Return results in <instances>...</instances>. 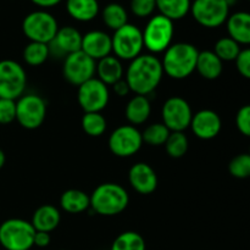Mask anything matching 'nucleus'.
<instances>
[{"mask_svg":"<svg viewBox=\"0 0 250 250\" xmlns=\"http://www.w3.org/2000/svg\"><path fill=\"white\" fill-rule=\"evenodd\" d=\"M164 77L160 59L153 54H141L129 61L125 72V81L134 95L148 97L160 84Z\"/></svg>","mask_w":250,"mask_h":250,"instance_id":"nucleus-1","label":"nucleus"},{"mask_svg":"<svg viewBox=\"0 0 250 250\" xmlns=\"http://www.w3.org/2000/svg\"><path fill=\"white\" fill-rule=\"evenodd\" d=\"M199 50L190 43H172L165 51L161 60L165 75L173 80H185L195 71Z\"/></svg>","mask_w":250,"mask_h":250,"instance_id":"nucleus-2","label":"nucleus"},{"mask_svg":"<svg viewBox=\"0 0 250 250\" xmlns=\"http://www.w3.org/2000/svg\"><path fill=\"white\" fill-rule=\"evenodd\" d=\"M89 197L90 209L100 216H116L129 204L128 193L119 183H102Z\"/></svg>","mask_w":250,"mask_h":250,"instance_id":"nucleus-3","label":"nucleus"},{"mask_svg":"<svg viewBox=\"0 0 250 250\" xmlns=\"http://www.w3.org/2000/svg\"><path fill=\"white\" fill-rule=\"evenodd\" d=\"M33 229L23 219L5 220L0 225V246L5 250H31L34 247Z\"/></svg>","mask_w":250,"mask_h":250,"instance_id":"nucleus-4","label":"nucleus"},{"mask_svg":"<svg viewBox=\"0 0 250 250\" xmlns=\"http://www.w3.org/2000/svg\"><path fill=\"white\" fill-rule=\"evenodd\" d=\"M143 32L144 48L150 51V54L164 53L172 44L175 34L173 21L168 20L163 15H153L146 22Z\"/></svg>","mask_w":250,"mask_h":250,"instance_id":"nucleus-5","label":"nucleus"},{"mask_svg":"<svg viewBox=\"0 0 250 250\" xmlns=\"http://www.w3.org/2000/svg\"><path fill=\"white\" fill-rule=\"evenodd\" d=\"M58 31V20L45 10L29 12L22 21V32L29 42L50 44Z\"/></svg>","mask_w":250,"mask_h":250,"instance_id":"nucleus-6","label":"nucleus"},{"mask_svg":"<svg viewBox=\"0 0 250 250\" xmlns=\"http://www.w3.org/2000/svg\"><path fill=\"white\" fill-rule=\"evenodd\" d=\"M112 53L121 61H132L144 48L143 32L136 24L127 23L111 36Z\"/></svg>","mask_w":250,"mask_h":250,"instance_id":"nucleus-7","label":"nucleus"},{"mask_svg":"<svg viewBox=\"0 0 250 250\" xmlns=\"http://www.w3.org/2000/svg\"><path fill=\"white\" fill-rule=\"evenodd\" d=\"M27 87V73L15 60L0 61V98L17 100Z\"/></svg>","mask_w":250,"mask_h":250,"instance_id":"nucleus-8","label":"nucleus"},{"mask_svg":"<svg viewBox=\"0 0 250 250\" xmlns=\"http://www.w3.org/2000/svg\"><path fill=\"white\" fill-rule=\"evenodd\" d=\"M231 5L226 0H194L190 14L197 23L205 28H217L226 23Z\"/></svg>","mask_w":250,"mask_h":250,"instance_id":"nucleus-9","label":"nucleus"},{"mask_svg":"<svg viewBox=\"0 0 250 250\" xmlns=\"http://www.w3.org/2000/svg\"><path fill=\"white\" fill-rule=\"evenodd\" d=\"M46 117V103L37 94H23L16 102V121L24 129H37Z\"/></svg>","mask_w":250,"mask_h":250,"instance_id":"nucleus-10","label":"nucleus"},{"mask_svg":"<svg viewBox=\"0 0 250 250\" xmlns=\"http://www.w3.org/2000/svg\"><path fill=\"white\" fill-rule=\"evenodd\" d=\"M109 149L117 158H131L143 146L142 132L132 125L117 127L109 137Z\"/></svg>","mask_w":250,"mask_h":250,"instance_id":"nucleus-11","label":"nucleus"},{"mask_svg":"<svg viewBox=\"0 0 250 250\" xmlns=\"http://www.w3.org/2000/svg\"><path fill=\"white\" fill-rule=\"evenodd\" d=\"M110 100V90L106 84L93 77L78 87L77 102L84 112H102Z\"/></svg>","mask_w":250,"mask_h":250,"instance_id":"nucleus-12","label":"nucleus"},{"mask_svg":"<svg viewBox=\"0 0 250 250\" xmlns=\"http://www.w3.org/2000/svg\"><path fill=\"white\" fill-rule=\"evenodd\" d=\"M97 61L83 53L82 50L70 54L63 60L62 75L70 84L80 87L90 78L95 77Z\"/></svg>","mask_w":250,"mask_h":250,"instance_id":"nucleus-13","label":"nucleus"},{"mask_svg":"<svg viewBox=\"0 0 250 250\" xmlns=\"http://www.w3.org/2000/svg\"><path fill=\"white\" fill-rule=\"evenodd\" d=\"M161 117L163 124L171 132H185L190 126L193 111L187 100L181 97H171L164 103Z\"/></svg>","mask_w":250,"mask_h":250,"instance_id":"nucleus-14","label":"nucleus"},{"mask_svg":"<svg viewBox=\"0 0 250 250\" xmlns=\"http://www.w3.org/2000/svg\"><path fill=\"white\" fill-rule=\"evenodd\" d=\"M189 127L197 138L210 141L219 136L222 128V121L219 114L214 110L204 109L193 114Z\"/></svg>","mask_w":250,"mask_h":250,"instance_id":"nucleus-15","label":"nucleus"},{"mask_svg":"<svg viewBox=\"0 0 250 250\" xmlns=\"http://www.w3.org/2000/svg\"><path fill=\"white\" fill-rule=\"evenodd\" d=\"M128 182L137 193L143 195L155 192L159 185L155 170L146 163H137L129 168Z\"/></svg>","mask_w":250,"mask_h":250,"instance_id":"nucleus-16","label":"nucleus"},{"mask_svg":"<svg viewBox=\"0 0 250 250\" xmlns=\"http://www.w3.org/2000/svg\"><path fill=\"white\" fill-rule=\"evenodd\" d=\"M81 50L94 61L102 60V59L111 55V36H109L106 32L99 31V29L87 32L84 36H82Z\"/></svg>","mask_w":250,"mask_h":250,"instance_id":"nucleus-17","label":"nucleus"},{"mask_svg":"<svg viewBox=\"0 0 250 250\" xmlns=\"http://www.w3.org/2000/svg\"><path fill=\"white\" fill-rule=\"evenodd\" d=\"M82 46V34L72 26L59 27L55 38L49 44L50 53L56 51L60 55H70L81 50Z\"/></svg>","mask_w":250,"mask_h":250,"instance_id":"nucleus-18","label":"nucleus"},{"mask_svg":"<svg viewBox=\"0 0 250 250\" xmlns=\"http://www.w3.org/2000/svg\"><path fill=\"white\" fill-rule=\"evenodd\" d=\"M226 27L229 38L239 45H250V12H233L227 19Z\"/></svg>","mask_w":250,"mask_h":250,"instance_id":"nucleus-19","label":"nucleus"},{"mask_svg":"<svg viewBox=\"0 0 250 250\" xmlns=\"http://www.w3.org/2000/svg\"><path fill=\"white\" fill-rule=\"evenodd\" d=\"M95 73L98 76V80L102 81L107 87L114 85L115 83L125 78V68L122 61L114 55H109L97 61Z\"/></svg>","mask_w":250,"mask_h":250,"instance_id":"nucleus-20","label":"nucleus"},{"mask_svg":"<svg viewBox=\"0 0 250 250\" xmlns=\"http://www.w3.org/2000/svg\"><path fill=\"white\" fill-rule=\"evenodd\" d=\"M61 214L56 207L51 204H44L39 207L32 216V226L39 232H53L60 225Z\"/></svg>","mask_w":250,"mask_h":250,"instance_id":"nucleus-21","label":"nucleus"},{"mask_svg":"<svg viewBox=\"0 0 250 250\" xmlns=\"http://www.w3.org/2000/svg\"><path fill=\"white\" fill-rule=\"evenodd\" d=\"M151 114L150 100L148 97L144 95H134L127 103L125 115H126L127 121L132 126H139L148 121Z\"/></svg>","mask_w":250,"mask_h":250,"instance_id":"nucleus-22","label":"nucleus"},{"mask_svg":"<svg viewBox=\"0 0 250 250\" xmlns=\"http://www.w3.org/2000/svg\"><path fill=\"white\" fill-rule=\"evenodd\" d=\"M195 71L208 81H214L221 76L224 71V62L212 50L199 51Z\"/></svg>","mask_w":250,"mask_h":250,"instance_id":"nucleus-23","label":"nucleus"},{"mask_svg":"<svg viewBox=\"0 0 250 250\" xmlns=\"http://www.w3.org/2000/svg\"><path fill=\"white\" fill-rule=\"evenodd\" d=\"M66 11L78 22L93 21L99 15L98 0H66Z\"/></svg>","mask_w":250,"mask_h":250,"instance_id":"nucleus-24","label":"nucleus"},{"mask_svg":"<svg viewBox=\"0 0 250 250\" xmlns=\"http://www.w3.org/2000/svg\"><path fill=\"white\" fill-rule=\"evenodd\" d=\"M60 207L67 214H82L90 208V197L81 189H67L61 194Z\"/></svg>","mask_w":250,"mask_h":250,"instance_id":"nucleus-25","label":"nucleus"},{"mask_svg":"<svg viewBox=\"0 0 250 250\" xmlns=\"http://www.w3.org/2000/svg\"><path fill=\"white\" fill-rule=\"evenodd\" d=\"M190 0H156V10L159 14L171 21H178L190 12Z\"/></svg>","mask_w":250,"mask_h":250,"instance_id":"nucleus-26","label":"nucleus"},{"mask_svg":"<svg viewBox=\"0 0 250 250\" xmlns=\"http://www.w3.org/2000/svg\"><path fill=\"white\" fill-rule=\"evenodd\" d=\"M102 19L105 26L115 32L128 23V12L119 2H110L102 10Z\"/></svg>","mask_w":250,"mask_h":250,"instance_id":"nucleus-27","label":"nucleus"},{"mask_svg":"<svg viewBox=\"0 0 250 250\" xmlns=\"http://www.w3.org/2000/svg\"><path fill=\"white\" fill-rule=\"evenodd\" d=\"M23 60L29 66H41L48 60L50 56V49L49 44L37 43V42H29L23 49Z\"/></svg>","mask_w":250,"mask_h":250,"instance_id":"nucleus-28","label":"nucleus"},{"mask_svg":"<svg viewBox=\"0 0 250 250\" xmlns=\"http://www.w3.org/2000/svg\"><path fill=\"white\" fill-rule=\"evenodd\" d=\"M110 250H146V244L138 232L126 231L115 238Z\"/></svg>","mask_w":250,"mask_h":250,"instance_id":"nucleus-29","label":"nucleus"},{"mask_svg":"<svg viewBox=\"0 0 250 250\" xmlns=\"http://www.w3.org/2000/svg\"><path fill=\"white\" fill-rule=\"evenodd\" d=\"M81 126L88 136L100 137L106 131L107 122L102 112H84L81 120Z\"/></svg>","mask_w":250,"mask_h":250,"instance_id":"nucleus-30","label":"nucleus"},{"mask_svg":"<svg viewBox=\"0 0 250 250\" xmlns=\"http://www.w3.org/2000/svg\"><path fill=\"white\" fill-rule=\"evenodd\" d=\"M171 131L163 124V122H156L146 127L142 132V138L143 143L151 146H161L166 143Z\"/></svg>","mask_w":250,"mask_h":250,"instance_id":"nucleus-31","label":"nucleus"},{"mask_svg":"<svg viewBox=\"0 0 250 250\" xmlns=\"http://www.w3.org/2000/svg\"><path fill=\"white\" fill-rule=\"evenodd\" d=\"M164 146H165L166 153L170 158L180 159L183 158L187 153L189 141L185 132H171Z\"/></svg>","mask_w":250,"mask_h":250,"instance_id":"nucleus-32","label":"nucleus"},{"mask_svg":"<svg viewBox=\"0 0 250 250\" xmlns=\"http://www.w3.org/2000/svg\"><path fill=\"white\" fill-rule=\"evenodd\" d=\"M241 45L229 37H222L215 43L214 53L217 58L225 62V61H236L237 56L241 53Z\"/></svg>","mask_w":250,"mask_h":250,"instance_id":"nucleus-33","label":"nucleus"},{"mask_svg":"<svg viewBox=\"0 0 250 250\" xmlns=\"http://www.w3.org/2000/svg\"><path fill=\"white\" fill-rule=\"evenodd\" d=\"M229 172L232 177L244 180L250 177V154L242 153L234 156L229 164Z\"/></svg>","mask_w":250,"mask_h":250,"instance_id":"nucleus-34","label":"nucleus"},{"mask_svg":"<svg viewBox=\"0 0 250 250\" xmlns=\"http://www.w3.org/2000/svg\"><path fill=\"white\" fill-rule=\"evenodd\" d=\"M129 7L132 14L139 19L151 17L156 10V0H131Z\"/></svg>","mask_w":250,"mask_h":250,"instance_id":"nucleus-35","label":"nucleus"},{"mask_svg":"<svg viewBox=\"0 0 250 250\" xmlns=\"http://www.w3.org/2000/svg\"><path fill=\"white\" fill-rule=\"evenodd\" d=\"M15 120H16V100L0 98V124H11Z\"/></svg>","mask_w":250,"mask_h":250,"instance_id":"nucleus-36","label":"nucleus"},{"mask_svg":"<svg viewBox=\"0 0 250 250\" xmlns=\"http://www.w3.org/2000/svg\"><path fill=\"white\" fill-rule=\"evenodd\" d=\"M236 126L243 136L250 137V104L244 105L236 115Z\"/></svg>","mask_w":250,"mask_h":250,"instance_id":"nucleus-37","label":"nucleus"},{"mask_svg":"<svg viewBox=\"0 0 250 250\" xmlns=\"http://www.w3.org/2000/svg\"><path fill=\"white\" fill-rule=\"evenodd\" d=\"M234 62L239 75L247 80H250V48L242 49Z\"/></svg>","mask_w":250,"mask_h":250,"instance_id":"nucleus-38","label":"nucleus"},{"mask_svg":"<svg viewBox=\"0 0 250 250\" xmlns=\"http://www.w3.org/2000/svg\"><path fill=\"white\" fill-rule=\"evenodd\" d=\"M50 233H48V232L36 231V234H34V247H38V248H46V247L50 244Z\"/></svg>","mask_w":250,"mask_h":250,"instance_id":"nucleus-39","label":"nucleus"},{"mask_svg":"<svg viewBox=\"0 0 250 250\" xmlns=\"http://www.w3.org/2000/svg\"><path fill=\"white\" fill-rule=\"evenodd\" d=\"M112 87V90H114L115 94L117 95V97H126L128 93H131V89H129L128 84H127V82L124 80L119 81V82L115 83L114 85H111Z\"/></svg>","mask_w":250,"mask_h":250,"instance_id":"nucleus-40","label":"nucleus"},{"mask_svg":"<svg viewBox=\"0 0 250 250\" xmlns=\"http://www.w3.org/2000/svg\"><path fill=\"white\" fill-rule=\"evenodd\" d=\"M31 1L38 7H41V9H49V7H54L59 5L62 0H31Z\"/></svg>","mask_w":250,"mask_h":250,"instance_id":"nucleus-41","label":"nucleus"},{"mask_svg":"<svg viewBox=\"0 0 250 250\" xmlns=\"http://www.w3.org/2000/svg\"><path fill=\"white\" fill-rule=\"evenodd\" d=\"M5 161H6V156H5L4 151H2L1 149H0V170H1V168L4 167Z\"/></svg>","mask_w":250,"mask_h":250,"instance_id":"nucleus-42","label":"nucleus"},{"mask_svg":"<svg viewBox=\"0 0 250 250\" xmlns=\"http://www.w3.org/2000/svg\"><path fill=\"white\" fill-rule=\"evenodd\" d=\"M226 1H227V2H229V5H231V4H232V2H233V1H234V0H226Z\"/></svg>","mask_w":250,"mask_h":250,"instance_id":"nucleus-43","label":"nucleus"},{"mask_svg":"<svg viewBox=\"0 0 250 250\" xmlns=\"http://www.w3.org/2000/svg\"><path fill=\"white\" fill-rule=\"evenodd\" d=\"M249 154H250V150H249Z\"/></svg>","mask_w":250,"mask_h":250,"instance_id":"nucleus-44","label":"nucleus"},{"mask_svg":"<svg viewBox=\"0 0 250 250\" xmlns=\"http://www.w3.org/2000/svg\"><path fill=\"white\" fill-rule=\"evenodd\" d=\"M249 1H250V0H249Z\"/></svg>","mask_w":250,"mask_h":250,"instance_id":"nucleus-45","label":"nucleus"}]
</instances>
